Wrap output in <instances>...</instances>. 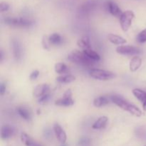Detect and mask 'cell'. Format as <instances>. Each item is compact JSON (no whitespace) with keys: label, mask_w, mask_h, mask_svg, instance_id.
Returning <instances> with one entry per match:
<instances>
[{"label":"cell","mask_w":146,"mask_h":146,"mask_svg":"<svg viewBox=\"0 0 146 146\" xmlns=\"http://www.w3.org/2000/svg\"><path fill=\"white\" fill-rule=\"evenodd\" d=\"M108 121V118L106 116H101L92 125V128L95 130L102 129L105 128L107 123Z\"/></svg>","instance_id":"obj_17"},{"label":"cell","mask_w":146,"mask_h":146,"mask_svg":"<svg viewBox=\"0 0 146 146\" xmlns=\"http://www.w3.org/2000/svg\"><path fill=\"white\" fill-rule=\"evenodd\" d=\"M4 21L5 24L15 27H29L34 24V21L23 17H7Z\"/></svg>","instance_id":"obj_3"},{"label":"cell","mask_w":146,"mask_h":146,"mask_svg":"<svg viewBox=\"0 0 146 146\" xmlns=\"http://www.w3.org/2000/svg\"><path fill=\"white\" fill-rule=\"evenodd\" d=\"M53 130H54V134H55L58 141L61 143H65L67 139L66 133L64 131V129L61 128V125L58 123H55L53 126Z\"/></svg>","instance_id":"obj_9"},{"label":"cell","mask_w":146,"mask_h":146,"mask_svg":"<svg viewBox=\"0 0 146 146\" xmlns=\"http://www.w3.org/2000/svg\"><path fill=\"white\" fill-rule=\"evenodd\" d=\"M17 111L19 115L24 119L25 121H31L32 118V115H31V111L29 108H27L24 106H19L17 107Z\"/></svg>","instance_id":"obj_13"},{"label":"cell","mask_w":146,"mask_h":146,"mask_svg":"<svg viewBox=\"0 0 146 146\" xmlns=\"http://www.w3.org/2000/svg\"><path fill=\"white\" fill-rule=\"evenodd\" d=\"M15 134V128L9 125H4L1 128V138L2 140H7Z\"/></svg>","instance_id":"obj_12"},{"label":"cell","mask_w":146,"mask_h":146,"mask_svg":"<svg viewBox=\"0 0 146 146\" xmlns=\"http://www.w3.org/2000/svg\"><path fill=\"white\" fill-rule=\"evenodd\" d=\"M141 64H142V59L139 56H134L130 62V71L131 72H135L137 70L139 69Z\"/></svg>","instance_id":"obj_16"},{"label":"cell","mask_w":146,"mask_h":146,"mask_svg":"<svg viewBox=\"0 0 146 146\" xmlns=\"http://www.w3.org/2000/svg\"><path fill=\"white\" fill-rule=\"evenodd\" d=\"M6 92V85L4 83H1L0 85V94L1 95H4V93Z\"/></svg>","instance_id":"obj_33"},{"label":"cell","mask_w":146,"mask_h":146,"mask_svg":"<svg viewBox=\"0 0 146 146\" xmlns=\"http://www.w3.org/2000/svg\"><path fill=\"white\" fill-rule=\"evenodd\" d=\"M50 98V95L49 94H45L44 96H41V98H38V103L39 104H44L46 102H47V101H48V99H49Z\"/></svg>","instance_id":"obj_27"},{"label":"cell","mask_w":146,"mask_h":146,"mask_svg":"<svg viewBox=\"0 0 146 146\" xmlns=\"http://www.w3.org/2000/svg\"><path fill=\"white\" fill-rule=\"evenodd\" d=\"M83 52L89 58L93 60L94 61H98L101 60V56L98 53L94 51L91 48H88V49H85L83 51Z\"/></svg>","instance_id":"obj_24"},{"label":"cell","mask_w":146,"mask_h":146,"mask_svg":"<svg viewBox=\"0 0 146 146\" xmlns=\"http://www.w3.org/2000/svg\"><path fill=\"white\" fill-rule=\"evenodd\" d=\"M116 52L121 55L132 56L141 53V50L133 46H120L116 48Z\"/></svg>","instance_id":"obj_8"},{"label":"cell","mask_w":146,"mask_h":146,"mask_svg":"<svg viewBox=\"0 0 146 146\" xmlns=\"http://www.w3.org/2000/svg\"><path fill=\"white\" fill-rule=\"evenodd\" d=\"M110 100L109 98L106 96H100L98 98H96L94 101V106L96 108H101V107L104 106L109 104Z\"/></svg>","instance_id":"obj_21"},{"label":"cell","mask_w":146,"mask_h":146,"mask_svg":"<svg viewBox=\"0 0 146 146\" xmlns=\"http://www.w3.org/2000/svg\"><path fill=\"white\" fill-rule=\"evenodd\" d=\"M98 6L97 0H88L85 1L78 9V14L81 16H86L91 14Z\"/></svg>","instance_id":"obj_6"},{"label":"cell","mask_w":146,"mask_h":146,"mask_svg":"<svg viewBox=\"0 0 146 146\" xmlns=\"http://www.w3.org/2000/svg\"><path fill=\"white\" fill-rule=\"evenodd\" d=\"M67 59L71 62L76 64L78 65L84 66H91L94 65L95 62L88 58L84 52H81L78 50H74L71 51L68 55Z\"/></svg>","instance_id":"obj_2"},{"label":"cell","mask_w":146,"mask_h":146,"mask_svg":"<svg viewBox=\"0 0 146 146\" xmlns=\"http://www.w3.org/2000/svg\"><path fill=\"white\" fill-rule=\"evenodd\" d=\"M74 104V101L72 99V98H59L55 101V105L58 106H64V107H68L71 106Z\"/></svg>","instance_id":"obj_18"},{"label":"cell","mask_w":146,"mask_h":146,"mask_svg":"<svg viewBox=\"0 0 146 146\" xmlns=\"http://www.w3.org/2000/svg\"><path fill=\"white\" fill-rule=\"evenodd\" d=\"M51 135H52V134H51V131H50L49 130H46V131H45V135H46L45 137H46V138L47 137H51Z\"/></svg>","instance_id":"obj_34"},{"label":"cell","mask_w":146,"mask_h":146,"mask_svg":"<svg viewBox=\"0 0 146 146\" xmlns=\"http://www.w3.org/2000/svg\"><path fill=\"white\" fill-rule=\"evenodd\" d=\"M90 143V140L88 138H82L79 141V145L82 146H85L88 145Z\"/></svg>","instance_id":"obj_31"},{"label":"cell","mask_w":146,"mask_h":146,"mask_svg":"<svg viewBox=\"0 0 146 146\" xmlns=\"http://www.w3.org/2000/svg\"><path fill=\"white\" fill-rule=\"evenodd\" d=\"M135 17L134 12L131 10H127V11L123 12L120 17V24H121V29L123 31H127L132 24L133 20Z\"/></svg>","instance_id":"obj_5"},{"label":"cell","mask_w":146,"mask_h":146,"mask_svg":"<svg viewBox=\"0 0 146 146\" xmlns=\"http://www.w3.org/2000/svg\"><path fill=\"white\" fill-rule=\"evenodd\" d=\"M61 146H66V145H61Z\"/></svg>","instance_id":"obj_37"},{"label":"cell","mask_w":146,"mask_h":146,"mask_svg":"<svg viewBox=\"0 0 146 146\" xmlns=\"http://www.w3.org/2000/svg\"><path fill=\"white\" fill-rule=\"evenodd\" d=\"M54 68H55L56 73L59 74H66L69 70L68 67L64 63H57V64H56Z\"/></svg>","instance_id":"obj_25"},{"label":"cell","mask_w":146,"mask_h":146,"mask_svg":"<svg viewBox=\"0 0 146 146\" xmlns=\"http://www.w3.org/2000/svg\"><path fill=\"white\" fill-rule=\"evenodd\" d=\"M110 99L113 104L120 107L121 109L128 111L132 115L137 117H141L142 115V111L138 107L127 101L121 96H113L110 98Z\"/></svg>","instance_id":"obj_1"},{"label":"cell","mask_w":146,"mask_h":146,"mask_svg":"<svg viewBox=\"0 0 146 146\" xmlns=\"http://www.w3.org/2000/svg\"><path fill=\"white\" fill-rule=\"evenodd\" d=\"M76 80V77L74 76L68 74V75H64L60 76L57 77L56 81L61 84H69V83L73 82Z\"/></svg>","instance_id":"obj_23"},{"label":"cell","mask_w":146,"mask_h":146,"mask_svg":"<svg viewBox=\"0 0 146 146\" xmlns=\"http://www.w3.org/2000/svg\"><path fill=\"white\" fill-rule=\"evenodd\" d=\"M133 94L136 98H138L142 104L145 103L146 101V92L140 89V88H135L132 91Z\"/></svg>","instance_id":"obj_22"},{"label":"cell","mask_w":146,"mask_h":146,"mask_svg":"<svg viewBox=\"0 0 146 146\" xmlns=\"http://www.w3.org/2000/svg\"><path fill=\"white\" fill-rule=\"evenodd\" d=\"M21 141L26 146H43L41 144L38 143L36 141H33L29 135H27L25 133H21Z\"/></svg>","instance_id":"obj_15"},{"label":"cell","mask_w":146,"mask_h":146,"mask_svg":"<svg viewBox=\"0 0 146 146\" xmlns=\"http://www.w3.org/2000/svg\"><path fill=\"white\" fill-rule=\"evenodd\" d=\"M48 91H49V86L48 84H38L34 88V91H33V95L34 97L39 98L45 94H48Z\"/></svg>","instance_id":"obj_11"},{"label":"cell","mask_w":146,"mask_h":146,"mask_svg":"<svg viewBox=\"0 0 146 146\" xmlns=\"http://www.w3.org/2000/svg\"><path fill=\"white\" fill-rule=\"evenodd\" d=\"M108 41L112 44H115V45H123L127 43V41L121 36L115 35V34H110L108 36Z\"/></svg>","instance_id":"obj_14"},{"label":"cell","mask_w":146,"mask_h":146,"mask_svg":"<svg viewBox=\"0 0 146 146\" xmlns=\"http://www.w3.org/2000/svg\"><path fill=\"white\" fill-rule=\"evenodd\" d=\"M63 97H64V98H72V92H71V89L67 90L64 94Z\"/></svg>","instance_id":"obj_32"},{"label":"cell","mask_w":146,"mask_h":146,"mask_svg":"<svg viewBox=\"0 0 146 146\" xmlns=\"http://www.w3.org/2000/svg\"><path fill=\"white\" fill-rule=\"evenodd\" d=\"M11 47H12L13 55L16 61L19 62L21 61L23 56V49L21 43L17 38H12L11 41Z\"/></svg>","instance_id":"obj_7"},{"label":"cell","mask_w":146,"mask_h":146,"mask_svg":"<svg viewBox=\"0 0 146 146\" xmlns=\"http://www.w3.org/2000/svg\"><path fill=\"white\" fill-rule=\"evenodd\" d=\"M48 41L50 44H52L54 46L60 45L63 43V38L58 33H54L51 34L48 37Z\"/></svg>","instance_id":"obj_20"},{"label":"cell","mask_w":146,"mask_h":146,"mask_svg":"<svg viewBox=\"0 0 146 146\" xmlns=\"http://www.w3.org/2000/svg\"><path fill=\"white\" fill-rule=\"evenodd\" d=\"M136 40L138 43H141V44L146 42V29L138 34L136 37Z\"/></svg>","instance_id":"obj_26"},{"label":"cell","mask_w":146,"mask_h":146,"mask_svg":"<svg viewBox=\"0 0 146 146\" xmlns=\"http://www.w3.org/2000/svg\"><path fill=\"white\" fill-rule=\"evenodd\" d=\"M106 8L108 11L110 12V14H112L114 17H119L120 18L121 14H123V12L121 11V9L119 8L118 4L115 1H111V0H108L106 2Z\"/></svg>","instance_id":"obj_10"},{"label":"cell","mask_w":146,"mask_h":146,"mask_svg":"<svg viewBox=\"0 0 146 146\" xmlns=\"http://www.w3.org/2000/svg\"><path fill=\"white\" fill-rule=\"evenodd\" d=\"M90 76L91 78L100 81H108L113 79L115 77V74L112 71H106L98 68H93L90 71Z\"/></svg>","instance_id":"obj_4"},{"label":"cell","mask_w":146,"mask_h":146,"mask_svg":"<svg viewBox=\"0 0 146 146\" xmlns=\"http://www.w3.org/2000/svg\"><path fill=\"white\" fill-rule=\"evenodd\" d=\"M3 57H4V55H3V51H1V55H0V61H3Z\"/></svg>","instance_id":"obj_35"},{"label":"cell","mask_w":146,"mask_h":146,"mask_svg":"<svg viewBox=\"0 0 146 146\" xmlns=\"http://www.w3.org/2000/svg\"><path fill=\"white\" fill-rule=\"evenodd\" d=\"M39 76V71L38 70H35V71H33L31 74H30L29 78L31 80V81H34V80H36Z\"/></svg>","instance_id":"obj_29"},{"label":"cell","mask_w":146,"mask_h":146,"mask_svg":"<svg viewBox=\"0 0 146 146\" xmlns=\"http://www.w3.org/2000/svg\"><path fill=\"white\" fill-rule=\"evenodd\" d=\"M9 9V4L7 2H1L0 4V10L1 12L7 11Z\"/></svg>","instance_id":"obj_28"},{"label":"cell","mask_w":146,"mask_h":146,"mask_svg":"<svg viewBox=\"0 0 146 146\" xmlns=\"http://www.w3.org/2000/svg\"><path fill=\"white\" fill-rule=\"evenodd\" d=\"M143 108L144 111H146V101L145 103H143Z\"/></svg>","instance_id":"obj_36"},{"label":"cell","mask_w":146,"mask_h":146,"mask_svg":"<svg viewBox=\"0 0 146 146\" xmlns=\"http://www.w3.org/2000/svg\"><path fill=\"white\" fill-rule=\"evenodd\" d=\"M42 44L44 48L45 49H48L49 48V41H48V38H47L46 36H44V38L42 40Z\"/></svg>","instance_id":"obj_30"},{"label":"cell","mask_w":146,"mask_h":146,"mask_svg":"<svg viewBox=\"0 0 146 146\" xmlns=\"http://www.w3.org/2000/svg\"><path fill=\"white\" fill-rule=\"evenodd\" d=\"M77 45L80 48H83L84 50L91 48V43H90V38L88 36H84L77 41Z\"/></svg>","instance_id":"obj_19"}]
</instances>
